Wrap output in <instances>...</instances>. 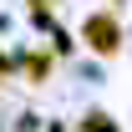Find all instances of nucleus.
Here are the masks:
<instances>
[{
  "mask_svg": "<svg viewBox=\"0 0 132 132\" xmlns=\"http://www.w3.org/2000/svg\"><path fill=\"white\" fill-rule=\"evenodd\" d=\"M81 41H86V51H97V56L112 61L117 51H122V20H117L112 10H92V15L81 20Z\"/></svg>",
  "mask_w": 132,
  "mask_h": 132,
  "instance_id": "nucleus-1",
  "label": "nucleus"
},
{
  "mask_svg": "<svg viewBox=\"0 0 132 132\" xmlns=\"http://www.w3.org/2000/svg\"><path fill=\"white\" fill-rule=\"evenodd\" d=\"M20 66H26V76H31V81H46V76H51V56H46V51H31Z\"/></svg>",
  "mask_w": 132,
  "mask_h": 132,
  "instance_id": "nucleus-2",
  "label": "nucleus"
},
{
  "mask_svg": "<svg viewBox=\"0 0 132 132\" xmlns=\"http://www.w3.org/2000/svg\"><path fill=\"white\" fill-rule=\"evenodd\" d=\"M81 132H117V122H112L107 112H86V117H81Z\"/></svg>",
  "mask_w": 132,
  "mask_h": 132,
  "instance_id": "nucleus-3",
  "label": "nucleus"
},
{
  "mask_svg": "<svg viewBox=\"0 0 132 132\" xmlns=\"http://www.w3.org/2000/svg\"><path fill=\"white\" fill-rule=\"evenodd\" d=\"M31 20L46 31V26H51V0H31Z\"/></svg>",
  "mask_w": 132,
  "mask_h": 132,
  "instance_id": "nucleus-4",
  "label": "nucleus"
},
{
  "mask_svg": "<svg viewBox=\"0 0 132 132\" xmlns=\"http://www.w3.org/2000/svg\"><path fill=\"white\" fill-rule=\"evenodd\" d=\"M5 71H10V61H5V56H0V76H5Z\"/></svg>",
  "mask_w": 132,
  "mask_h": 132,
  "instance_id": "nucleus-5",
  "label": "nucleus"
},
{
  "mask_svg": "<svg viewBox=\"0 0 132 132\" xmlns=\"http://www.w3.org/2000/svg\"><path fill=\"white\" fill-rule=\"evenodd\" d=\"M51 132H61V127H51Z\"/></svg>",
  "mask_w": 132,
  "mask_h": 132,
  "instance_id": "nucleus-6",
  "label": "nucleus"
}]
</instances>
